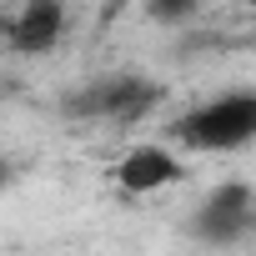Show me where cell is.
I'll use <instances>...</instances> for the list:
<instances>
[{
    "label": "cell",
    "mask_w": 256,
    "mask_h": 256,
    "mask_svg": "<svg viewBox=\"0 0 256 256\" xmlns=\"http://www.w3.org/2000/svg\"><path fill=\"white\" fill-rule=\"evenodd\" d=\"M161 100V86L156 80H141V76H106L96 86H80L60 100L66 116H110V120H136L146 116L151 106Z\"/></svg>",
    "instance_id": "cell-2"
},
{
    "label": "cell",
    "mask_w": 256,
    "mask_h": 256,
    "mask_svg": "<svg viewBox=\"0 0 256 256\" xmlns=\"http://www.w3.org/2000/svg\"><path fill=\"white\" fill-rule=\"evenodd\" d=\"M151 20L156 26H181V20H191V16H201V0H151Z\"/></svg>",
    "instance_id": "cell-6"
},
{
    "label": "cell",
    "mask_w": 256,
    "mask_h": 256,
    "mask_svg": "<svg viewBox=\"0 0 256 256\" xmlns=\"http://www.w3.org/2000/svg\"><path fill=\"white\" fill-rule=\"evenodd\" d=\"M251 206H256V191L246 181H226V186H216L206 196L201 211H211V216H251Z\"/></svg>",
    "instance_id": "cell-5"
},
{
    "label": "cell",
    "mask_w": 256,
    "mask_h": 256,
    "mask_svg": "<svg viewBox=\"0 0 256 256\" xmlns=\"http://www.w3.org/2000/svg\"><path fill=\"white\" fill-rule=\"evenodd\" d=\"M66 30V6L60 0H26L20 16L10 20V46L20 56H46Z\"/></svg>",
    "instance_id": "cell-3"
},
{
    "label": "cell",
    "mask_w": 256,
    "mask_h": 256,
    "mask_svg": "<svg viewBox=\"0 0 256 256\" xmlns=\"http://www.w3.org/2000/svg\"><path fill=\"white\" fill-rule=\"evenodd\" d=\"M181 176H186L181 161H176L171 151H161V146H136L131 156L116 166V181H120L126 191H136V196L161 191V186H171V181H181Z\"/></svg>",
    "instance_id": "cell-4"
},
{
    "label": "cell",
    "mask_w": 256,
    "mask_h": 256,
    "mask_svg": "<svg viewBox=\"0 0 256 256\" xmlns=\"http://www.w3.org/2000/svg\"><path fill=\"white\" fill-rule=\"evenodd\" d=\"M246 6H251V10H256V0H246Z\"/></svg>",
    "instance_id": "cell-8"
},
{
    "label": "cell",
    "mask_w": 256,
    "mask_h": 256,
    "mask_svg": "<svg viewBox=\"0 0 256 256\" xmlns=\"http://www.w3.org/2000/svg\"><path fill=\"white\" fill-rule=\"evenodd\" d=\"M120 10H126V0H106V16H100V20H116Z\"/></svg>",
    "instance_id": "cell-7"
},
{
    "label": "cell",
    "mask_w": 256,
    "mask_h": 256,
    "mask_svg": "<svg viewBox=\"0 0 256 256\" xmlns=\"http://www.w3.org/2000/svg\"><path fill=\"white\" fill-rule=\"evenodd\" d=\"M171 136L186 151H236L256 141V90H231L216 96L211 106H196L171 126Z\"/></svg>",
    "instance_id": "cell-1"
}]
</instances>
